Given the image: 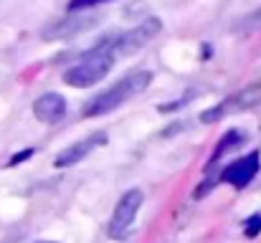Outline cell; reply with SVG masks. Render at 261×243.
<instances>
[{"label":"cell","instance_id":"7a4b0ae2","mask_svg":"<svg viewBox=\"0 0 261 243\" xmlns=\"http://www.w3.org/2000/svg\"><path fill=\"white\" fill-rule=\"evenodd\" d=\"M114 66V56L112 53H82L79 64L69 66L64 71V84L74 86V89H89L94 84L104 79Z\"/></svg>","mask_w":261,"mask_h":243},{"label":"cell","instance_id":"5b68a950","mask_svg":"<svg viewBox=\"0 0 261 243\" xmlns=\"http://www.w3.org/2000/svg\"><path fill=\"white\" fill-rule=\"evenodd\" d=\"M259 104H261V81H256V84H251V86L241 89L239 94H233V96L223 99L221 104H216V106L205 109V112L200 114V122H203V124H213V122L223 119L226 114L249 112V109H254V106H259Z\"/></svg>","mask_w":261,"mask_h":243},{"label":"cell","instance_id":"9a60e30c","mask_svg":"<svg viewBox=\"0 0 261 243\" xmlns=\"http://www.w3.org/2000/svg\"><path fill=\"white\" fill-rule=\"evenodd\" d=\"M33 147H28V150H20V152H15L10 160H8V167H15V165H20V162H25V160H31L33 157Z\"/></svg>","mask_w":261,"mask_h":243},{"label":"cell","instance_id":"7c38bea8","mask_svg":"<svg viewBox=\"0 0 261 243\" xmlns=\"http://www.w3.org/2000/svg\"><path fill=\"white\" fill-rule=\"evenodd\" d=\"M218 182H221V180H218V175H211V172H208V177L203 180V185L193 190V198H195V200H200V198H205V195H208V193H211V190H213V187L218 185Z\"/></svg>","mask_w":261,"mask_h":243},{"label":"cell","instance_id":"9c48e42d","mask_svg":"<svg viewBox=\"0 0 261 243\" xmlns=\"http://www.w3.org/2000/svg\"><path fill=\"white\" fill-rule=\"evenodd\" d=\"M33 117L43 124H56L66 117V99L56 91H48V94H41L36 101H33Z\"/></svg>","mask_w":261,"mask_h":243},{"label":"cell","instance_id":"e0dca14e","mask_svg":"<svg viewBox=\"0 0 261 243\" xmlns=\"http://www.w3.org/2000/svg\"><path fill=\"white\" fill-rule=\"evenodd\" d=\"M36 243H59V241H36Z\"/></svg>","mask_w":261,"mask_h":243},{"label":"cell","instance_id":"8fae6325","mask_svg":"<svg viewBox=\"0 0 261 243\" xmlns=\"http://www.w3.org/2000/svg\"><path fill=\"white\" fill-rule=\"evenodd\" d=\"M254 28H261V10L251 13V15H246V18H241V20L233 25L236 33H251Z\"/></svg>","mask_w":261,"mask_h":243},{"label":"cell","instance_id":"5bb4252c","mask_svg":"<svg viewBox=\"0 0 261 243\" xmlns=\"http://www.w3.org/2000/svg\"><path fill=\"white\" fill-rule=\"evenodd\" d=\"M104 3H112V0H71L69 3V10H91V8L104 5Z\"/></svg>","mask_w":261,"mask_h":243},{"label":"cell","instance_id":"2e32d148","mask_svg":"<svg viewBox=\"0 0 261 243\" xmlns=\"http://www.w3.org/2000/svg\"><path fill=\"white\" fill-rule=\"evenodd\" d=\"M190 96H193V94H185L182 99H175L173 104H163V106H160V112H173V109H180V106H185Z\"/></svg>","mask_w":261,"mask_h":243},{"label":"cell","instance_id":"6da1fadb","mask_svg":"<svg viewBox=\"0 0 261 243\" xmlns=\"http://www.w3.org/2000/svg\"><path fill=\"white\" fill-rule=\"evenodd\" d=\"M150 81H152L150 71H132V74L122 76L117 84H112L109 89H104L94 99H89L87 106H84V117H101V114H109V112L119 109L132 96L142 94L150 86Z\"/></svg>","mask_w":261,"mask_h":243},{"label":"cell","instance_id":"ba28073f","mask_svg":"<svg viewBox=\"0 0 261 243\" xmlns=\"http://www.w3.org/2000/svg\"><path fill=\"white\" fill-rule=\"evenodd\" d=\"M107 140H109L107 132H91L89 137L79 140V142H74V145H69L66 150H61V152L54 157V167L64 170V167H74V165H79L82 160H87L96 147H104Z\"/></svg>","mask_w":261,"mask_h":243},{"label":"cell","instance_id":"277c9868","mask_svg":"<svg viewBox=\"0 0 261 243\" xmlns=\"http://www.w3.org/2000/svg\"><path fill=\"white\" fill-rule=\"evenodd\" d=\"M142 200H145V193H142L140 187L127 190V193L117 200V205H114V210H112V218H109V238L122 241V238L129 233V228H132V223H135L140 208H142Z\"/></svg>","mask_w":261,"mask_h":243},{"label":"cell","instance_id":"30bf717a","mask_svg":"<svg viewBox=\"0 0 261 243\" xmlns=\"http://www.w3.org/2000/svg\"><path fill=\"white\" fill-rule=\"evenodd\" d=\"M244 142H246V132H244V129H228V132L221 137V142L216 145L213 155L208 157V165H205V175H208V172H213V170H216V165H218V160H223V157H226L231 150H239Z\"/></svg>","mask_w":261,"mask_h":243},{"label":"cell","instance_id":"3957f363","mask_svg":"<svg viewBox=\"0 0 261 243\" xmlns=\"http://www.w3.org/2000/svg\"><path fill=\"white\" fill-rule=\"evenodd\" d=\"M160 31H163V20L160 18H145L135 28H129L124 33H117L114 36V46H112L114 59L117 56H132V53L142 51Z\"/></svg>","mask_w":261,"mask_h":243},{"label":"cell","instance_id":"8992f818","mask_svg":"<svg viewBox=\"0 0 261 243\" xmlns=\"http://www.w3.org/2000/svg\"><path fill=\"white\" fill-rule=\"evenodd\" d=\"M94 25H96V18L91 13H87V10H71V15L51 20L41 31V38L43 41H66V38H74V36L84 33V31L94 28Z\"/></svg>","mask_w":261,"mask_h":243},{"label":"cell","instance_id":"52a82bcc","mask_svg":"<svg viewBox=\"0 0 261 243\" xmlns=\"http://www.w3.org/2000/svg\"><path fill=\"white\" fill-rule=\"evenodd\" d=\"M259 170H261V152L254 150V152H249V155H244V157H239V160L228 162V165L223 167V172L218 175V180L226 182V185H231V187L244 190V187L259 175Z\"/></svg>","mask_w":261,"mask_h":243},{"label":"cell","instance_id":"4fadbf2b","mask_svg":"<svg viewBox=\"0 0 261 243\" xmlns=\"http://www.w3.org/2000/svg\"><path fill=\"white\" fill-rule=\"evenodd\" d=\"M259 233H261V213H256V215L244 221V236L246 238H256Z\"/></svg>","mask_w":261,"mask_h":243}]
</instances>
